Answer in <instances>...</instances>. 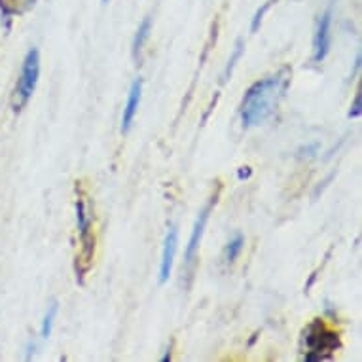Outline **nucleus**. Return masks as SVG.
<instances>
[{"label": "nucleus", "mask_w": 362, "mask_h": 362, "mask_svg": "<svg viewBox=\"0 0 362 362\" xmlns=\"http://www.w3.org/2000/svg\"><path fill=\"white\" fill-rule=\"evenodd\" d=\"M141 97H143V80H135L131 83L127 103H125L124 114H122V133H127L131 129L133 119L137 116L139 105H141Z\"/></svg>", "instance_id": "obj_7"}, {"label": "nucleus", "mask_w": 362, "mask_h": 362, "mask_svg": "<svg viewBox=\"0 0 362 362\" xmlns=\"http://www.w3.org/2000/svg\"><path fill=\"white\" fill-rule=\"evenodd\" d=\"M272 4H274V0H267L266 4H264V6H262L260 10L255 13V18H252V23H250V30H252V33H256V30H258V27H260V23H262V19H264V13L269 10V6H272Z\"/></svg>", "instance_id": "obj_11"}, {"label": "nucleus", "mask_w": 362, "mask_h": 362, "mask_svg": "<svg viewBox=\"0 0 362 362\" xmlns=\"http://www.w3.org/2000/svg\"><path fill=\"white\" fill-rule=\"evenodd\" d=\"M245 169H247V171H239V178L250 177V169H249V167H245Z\"/></svg>", "instance_id": "obj_14"}, {"label": "nucleus", "mask_w": 362, "mask_h": 362, "mask_svg": "<svg viewBox=\"0 0 362 362\" xmlns=\"http://www.w3.org/2000/svg\"><path fill=\"white\" fill-rule=\"evenodd\" d=\"M241 52H243V42L239 40V42H238V46H235V52H233V55H232V59H230V63H228V66H226L224 80H228V74L232 72L233 65H235V61H238L239 57H241Z\"/></svg>", "instance_id": "obj_12"}, {"label": "nucleus", "mask_w": 362, "mask_h": 362, "mask_svg": "<svg viewBox=\"0 0 362 362\" xmlns=\"http://www.w3.org/2000/svg\"><path fill=\"white\" fill-rule=\"evenodd\" d=\"M161 361H163V362H169V361H171V351H167V353H165V355H163V358H161Z\"/></svg>", "instance_id": "obj_15"}, {"label": "nucleus", "mask_w": 362, "mask_h": 362, "mask_svg": "<svg viewBox=\"0 0 362 362\" xmlns=\"http://www.w3.org/2000/svg\"><path fill=\"white\" fill-rule=\"evenodd\" d=\"M38 78H40V54H38V49H30L29 54L25 55L18 86L13 91L12 107L16 112L27 107V103L30 101V97L35 93Z\"/></svg>", "instance_id": "obj_3"}, {"label": "nucleus", "mask_w": 362, "mask_h": 362, "mask_svg": "<svg viewBox=\"0 0 362 362\" xmlns=\"http://www.w3.org/2000/svg\"><path fill=\"white\" fill-rule=\"evenodd\" d=\"M216 203V197H213L211 202L202 209V213L197 214L196 224H194V230H192L190 241H188V247H186V264L190 266L196 260L197 250H199V243H202L203 232H205V226H207V220L211 216V211H213V205Z\"/></svg>", "instance_id": "obj_5"}, {"label": "nucleus", "mask_w": 362, "mask_h": 362, "mask_svg": "<svg viewBox=\"0 0 362 362\" xmlns=\"http://www.w3.org/2000/svg\"><path fill=\"white\" fill-rule=\"evenodd\" d=\"M55 315H57V303H52L44 315V321H42V328H40V334L42 338H49L52 336V330H54V322H55Z\"/></svg>", "instance_id": "obj_10"}, {"label": "nucleus", "mask_w": 362, "mask_h": 362, "mask_svg": "<svg viewBox=\"0 0 362 362\" xmlns=\"http://www.w3.org/2000/svg\"><path fill=\"white\" fill-rule=\"evenodd\" d=\"M303 341L308 347V355L305 361H322V358H330L334 351L341 347V339L339 334L330 330V328L321 321L315 319L305 330H303Z\"/></svg>", "instance_id": "obj_2"}, {"label": "nucleus", "mask_w": 362, "mask_h": 362, "mask_svg": "<svg viewBox=\"0 0 362 362\" xmlns=\"http://www.w3.org/2000/svg\"><path fill=\"white\" fill-rule=\"evenodd\" d=\"M243 245H245V239L241 233H238L235 238L228 243V247H226V262H235L238 260V256L241 255V250H243Z\"/></svg>", "instance_id": "obj_9"}, {"label": "nucleus", "mask_w": 362, "mask_h": 362, "mask_svg": "<svg viewBox=\"0 0 362 362\" xmlns=\"http://www.w3.org/2000/svg\"><path fill=\"white\" fill-rule=\"evenodd\" d=\"M27 4H29V6L30 4H35V0H27Z\"/></svg>", "instance_id": "obj_16"}, {"label": "nucleus", "mask_w": 362, "mask_h": 362, "mask_svg": "<svg viewBox=\"0 0 362 362\" xmlns=\"http://www.w3.org/2000/svg\"><path fill=\"white\" fill-rule=\"evenodd\" d=\"M291 78V66H283L279 72H275L274 76H267L260 82L252 83L249 91L245 93L241 110H239L243 125L255 127V125L264 124L275 112V108L288 89Z\"/></svg>", "instance_id": "obj_1"}, {"label": "nucleus", "mask_w": 362, "mask_h": 362, "mask_svg": "<svg viewBox=\"0 0 362 362\" xmlns=\"http://www.w3.org/2000/svg\"><path fill=\"white\" fill-rule=\"evenodd\" d=\"M361 114H362V93H361V89H358L355 95V103L351 105L349 118H358Z\"/></svg>", "instance_id": "obj_13"}, {"label": "nucleus", "mask_w": 362, "mask_h": 362, "mask_svg": "<svg viewBox=\"0 0 362 362\" xmlns=\"http://www.w3.org/2000/svg\"><path fill=\"white\" fill-rule=\"evenodd\" d=\"M150 30H152V21H150V18H144L143 23L139 25L137 35H135V40H133V55H135V59H137L139 54H141L144 42L148 40Z\"/></svg>", "instance_id": "obj_8"}, {"label": "nucleus", "mask_w": 362, "mask_h": 362, "mask_svg": "<svg viewBox=\"0 0 362 362\" xmlns=\"http://www.w3.org/2000/svg\"><path fill=\"white\" fill-rule=\"evenodd\" d=\"M103 2H105V4H107V2H108V0H103Z\"/></svg>", "instance_id": "obj_17"}, {"label": "nucleus", "mask_w": 362, "mask_h": 362, "mask_svg": "<svg viewBox=\"0 0 362 362\" xmlns=\"http://www.w3.org/2000/svg\"><path fill=\"white\" fill-rule=\"evenodd\" d=\"M332 48V10L328 8L317 23V33L313 38V61L321 63L327 59L328 52Z\"/></svg>", "instance_id": "obj_4"}, {"label": "nucleus", "mask_w": 362, "mask_h": 362, "mask_svg": "<svg viewBox=\"0 0 362 362\" xmlns=\"http://www.w3.org/2000/svg\"><path fill=\"white\" fill-rule=\"evenodd\" d=\"M177 245H178V232L175 226L169 228V232L165 235V243H163V252H161V262H160V283H167L171 277L173 272V262H175V255H177Z\"/></svg>", "instance_id": "obj_6"}]
</instances>
